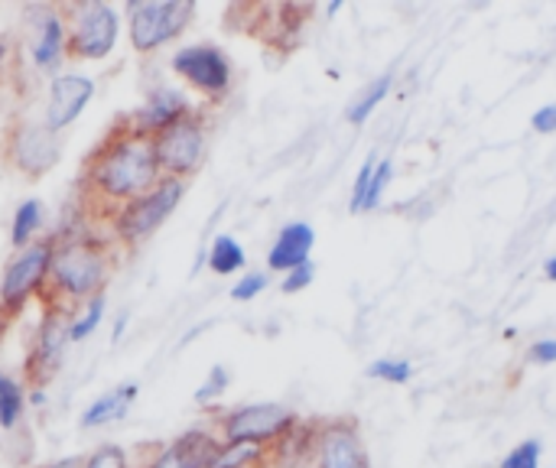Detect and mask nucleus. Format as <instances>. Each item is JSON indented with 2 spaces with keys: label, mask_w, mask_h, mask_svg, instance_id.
<instances>
[{
  "label": "nucleus",
  "mask_w": 556,
  "mask_h": 468,
  "mask_svg": "<svg viewBox=\"0 0 556 468\" xmlns=\"http://www.w3.org/2000/svg\"><path fill=\"white\" fill-rule=\"evenodd\" d=\"M541 453L544 446L538 440H525L521 446H515L498 468H541Z\"/></svg>",
  "instance_id": "obj_27"
},
{
  "label": "nucleus",
  "mask_w": 556,
  "mask_h": 468,
  "mask_svg": "<svg viewBox=\"0 0 556 468\" xmlns=\"http://www.w3.org/2000/svg\"><path fill=\"white\" fill-rule=\"evenodd\" d=\"M195 16L192 0H166V3H130V46L137 52L160 49L176 39L189 20Z\"/></svg>",
  "instance_id": "obj_6"
},
{
  "label": "nucleus",
  "mask_w": 556,
  "mask_h": 468,
  "mask_svg": "<svg viewBox=\"0 0 556 468\" xmlns=\"http://www.w3.org/2000/svg\"><path fill=\"white\" fill-rule=\"evenodd\" d=\"M225 388H228V371H225L222 365H215V368L208 371L205 384L195 391V401H199V404H208V401H215Z\"/></svg>",
  "instance_id": "obj_30"
},
{
  "label": "nucleus",
  "mask_w": 556,
  "mask_h": 468,
  "mask_svg": "<svg viewBox=\"0 0 556 468\" xmlns=\"http://www.w3.org/2000/svg\"><path fill=\"white\" fill-rule=\"evenodd\" d=\"M264 287H267V274H248L244 280H238V283L231 287V300L248 303V300H254L257 293H264Z\"/></svg>",
  "instance_id": "obj_32"
},
{
  "label": "nucleus",
  "mask_w": 556,
  "mask_h": 468,
  "mask_svg": "<svg viewBox=\"0 0 556 468\" xmlns=\"http://www.w3.org/2000/svg\"><path fill=\"white\" fill-rule=\"evenodd\" d=\"M26 20L33 26V62L39 68H55L62 52L68 49L65 23H62L59 10H52L46 3H33V7H26Z\"/></svg>",
  "instance_id": "obj_14"
},
{
  "label": "nucleus",
  "mask_w": 556,
  "mask_h": 468,
  "mask_svg": "<svg viewBox=\"0 0 556 468\" xmlns=\"http://www.w3.org/2000/svg\"><path fill=\"white\" fill-rule=\"evenodd\" d=\"M531 362L534 365H556V339H541L531 345Z\"/></svg>",
  "instance_id": "obj_34"
},
{
  "label": "nucleus",
  "mask_w": 556,
  "mask_h": 468,
  "mask_svg": "<svg viewBox=\"0 0 556 468\" xmlns=\"http://www.w3.org/2000/svg\"><path fill=\"white\" fill-rule=\"evenodd\" d=\"M52 254H55V238H42L23 248L7 264L3 280H0V332L23 313L26 300L42 287L52 267Z\"/></svg>",
  "instance_id": "obj_3"
},
{
  "label": "nucleus",
  "mask_w": 556,
  "mask_h": 468,
  "mask_svg": "<svg viewBox=\"0 0 556 468\" xmlns=\"http://www.w3.org/2000/svg\"><path fill=\"white\" fill-rule=\"evenodd\" d=\"M81 468H127V453L121 446H98L94 453L85 456V466Z\"/></svg>",
  "instance_id": "obj_28"
},
{
  "label": "nucleus",
  "mask_w": 556,
  "mask_h": 468,
  "mask_svg": "<svg viewBox=\"0 0 556 468\" xmlns=\"http://www.w3.org/2000/svg\"><path fill=\"white\" fill-rule=\"evenodd\" d=\"M173 68L205 94H225L231 85V62L218 46H186L173 55Z\"/></svg>",
  "instance_id": "obj_11"
},
{
  "label": "nucleus",
  "mask_w": 556,
  "mask_h": 468,
  "mask_svg": "<svg viewBox=\"0 0 556 468\" xmlns=\"http://www.w3.org/2000/svg\"><path fill=\"white\" fill-rule=\"evenodd\" d=\"M222 443L205 433V430H189L179 440H173L166 450H160V456L147 468H208L215 463Z\"/></svg>",
  "instance_id": "obj_16"
},
{
  "label": "nucleus",
  "mask_w": 556,
  "mask_h": 468,
  "mask_svg": "<svg viewBox=\"0 0 556 468\" xmlns=\"http://www.w3.org/2000/svg\"><path fill=\"white\" fill-rule=\"evenodd\" d=\"M124 326H127V313H124V316L117 319V326H114V342L121 339V332H124Z\"/></svg>",
  "instance_id": "obj_37"
},
{
  "label": "nucleus",
  "mask_w": 556,
  "mask_h": 468,
  "mask_svg": "<svg viewBox=\"0 0 556 468\" xmlns=\"http://www.w3.org/2000/svg\"><path fill=\"white\" fill-rule=\"evenodd\" d=\"M189 111H192V107H189V101H186L182 91H176V88H156V91L147 98V104L127 117V124H130L137 134H143V137H156L163 127L176 124V121L186 117Z\"/></svg>",
  "instance_id": "obj_15"
},
{
  "label": "nucleus",
  "mask_w": 556,
  "mask_h": 468,
  "mask_svg": "<svg viewBox=\"0 0 556 468\" xmlns=\"http://www.w3.org/2000/svg\"><path fill=\"white\" fill-rule=\"evenodd\" d=\"M88 186L114 205H127L147 195L160 182V166L153 156V137L137 134L130 124L127 130H114L88 160L85 173Z\"/></svg>",
  "instance_id": "obj_1"
},
{
  "label": "nucleus",
  "mask_w": 556,
  "mask_h": 468,
  "mask_svg": "<svg viewBox=\"0 0 556 468\" xmlns=\"http://www.w3.org/2000/svg\"><path fill=\"white\" fill-rule=\"evenodd\" d=\"M153 156L163 176L186 179L192 176L205 160V124L195 111L179 117L176 124L163 127L153 137Z\"/></svg>",
  "instance_id": "obj_5"
},
{
  "label": "nucleus",
  "mask_w": 556,
  "mask_h": 468,
  "mask_svg": "<svg viewBox=\"0 0 556 468\" xmlns=\"http://www.w3.org/2000/svg\"><path fill=\"white\" fill-rule=\"evenodd\" d=\"M39 225H42V202H39V199L23 202V205L16 208V215H13V231H10L13 248H16V251L29 248V241H33V235L39 231Z\"/></svg>",
  "instance_id": "obj_19"
},
{
  "label": "nucleus",
  "mask_w": 556,
  "mask_h": 468,
  "mask_svg": "<svg viewBox=\"0 0 556 468\" xmlns=\"http://www.w3.org/2000/svg\"><path fill=\"white\" fill-rule=\"evenodd\" d=\"M267 446H251V443H222L215 463L208 468H257L264 463Z\"/></svg>",
  "instance_id": "obj_21"
},
{
  "label": "nucleus",
  "mask_w": 556,
  "mask_h": 468,
  "mask_svg": "<svg viewBox=\"0 0 556 468\" xmlns=\"http://www.w3.org/2000/svg\"><path fill=\"white\" fill-rule=\"evenodd\" d=\"M316 244V235L306 222H290L287 228H280L270 254H267V267L277 270V274H290L296 270L300 264L309 261V251Z\"/></svg>",
  "instance_id": "obj_17"
},
{
  "label": "nucleus",
  "mask_w": 556,
  "mask_h": 468,
  "mask_svg": "<svg viewBox=\"0 0 556 468\" xmlns=\"http://www.w3.org/2000/svg\"><path fill=\"white\" fill-rule=\"evenodd\" d=\"M108 274H111V254L98 238H68V241H55V254L46 280H52L55 296L78 303V300L101 296Z\"/></svg>",
  "instance_id": "obj_2"
},
{
  "label": "nucleus",
  "mask_w": 556,
  "mask_h": 468,
  "mask_svg": "<svg viewBox=\"0 0 556 468\" xmlns=\"http://www.w3.org/2000/svg\"><path fill=\"white\" fill-rule=\"evenodd\" d=\"M208 267L222 277L235 274L244 267V248L231 238V235H218L212 241V251H208Z\"/></svg>",
  "instance_id": "obj_20"
},
{
  "label": "nucleus",
  "mask_w": 556,
  "mask_h": 468,
  "mask_svg": "<svg viewBox=\"0 0 556 468\" xmlns=\"http://www.w3.org/2000/svg\"><path fill=\"white\" fill-rule=\"evenodd\" d=\"M101 316H104V293H101V296H94V300H88V309H85L78 319H72V326H68V339H72V342H85V339L98 329Z\"/></svg>",
  "instance_id": "obj_26"
},
{
  "label": "nucleus",
  "mask_w": 556,
  "mask_h": 468,
  "mask_svg": "<svg viewBox=\"0 0 556 468\" xmlns=\"http://www.w3.org/2000/svg\"><path fill=\"white\" fill-rule=\"evenodd\" d=\"M137 401V384H121L108 394H101L85 414H81V430H94V427H108L121 417H127L130 404Z\"/></svg>",
  "instance_id": "obj_18"
},
{
  "label": "nucleus",
  "mask_w": 556,
  "mask_h": 468,
  "mask_svg": "<svg viewBox=\"0 0 556 468\" xmlns=\"http://www.w3.org/2000/svg\"><path fill=\"white\" fill-rule=\"evenodd\" d=\"M388 91H391V75L375 78V81L362 91V98H358L355 104H349V121H352L355 127H362V124L378 111V104L388 98Z\"/></svg>",
  "instance_id": "obj_22"
},
{
  "label": "nucleus",
  "mask_w": 556,
  "mask_h": 468,
  "mask_svg": "<svg viewBox=\"0 0 556 468\" xmlns=\"http://www.w3.org/2000/svg\"><path fill=\"white\" fill-rule=\"evenodd\" d=\"M375 166H378V160H375V156H368V160H365V166L358 169L355 186H352V199H349V208H352V212H362L365 195H368V182H371V176H375Z\"/></svg>",
  "instance_id": "obj_29"
},
{
  "label": "nucleus",
  "mask_w": 556,
  "mask_h": 468,
  "mask_svg": "<svg viewBox=\"0 0 556 468\" xmlns=\"http://www.w3.org/2000/svg\"><path fill=\"white\" fill-rule=\"evenodd\" d=\"M85 466V456H68V459H59V463H49V466L39 468H81Z\"/></svg>",
  "instance_id": "obj_35"
},
{
  "label": "nucleus",
  "mask_w": 556,
  "mask_h": 468,
  "mask_svg": "<svg viewBox=\"0 0 556 468\" xmlns=\"http://www.w3.org/2000/svg\"><path fill=\"white\" fill-rule=\"evenodd\" d=\"M531 124H534V130H538V134H556V104H544V107H538V111H534V117H531Z\"/></svg>",
  "instance_id": "obj_33"
},
{
  "label": "nucleus",
  "mask_w": 556,
  "mask_h": 468,
  "mask_svg": "<svg viewBox=\"0 0 556 468\" xmlns=\"http://www.w3.org/2000/svg\"><path fill=\"white\" fill-rule=\"evenodd\" d=\"M313 277H316V267H313V261H306V264H300L296 270L283 274L280 290H283V293H300V290H306V287L313 283Z\"/></svg>",
  "instance_id": "obj_31"
},
{
  "label": "nucleus",
  "mask_w": 556,
  "mask_h": 468,
  "mask_svg": "<svg viewBox=\"0 0 556 468\" xmlns=\"http://www.w3.org/2000/svg\"><path fill=\"white\" fill-rule=\"evenodd\" d=\"M3 153L26 179H42L59 163L62 143H59V134H52L46 124L16 121L7 127Z\"/></svg>",
  "instance_id": "obj_7"
},
{
  "label": "nucleus",
  "mask_w": 556,
  "mask_h": 468,
  "mask_svg": "<svg viewBox=\"0 0 556 468\" xmlns=\"http://www.w3.org/2000/svg\"><path fill=\"white\" fill-rule=\"evenodd\" d=\"M391 179H394V160L384 156V160H378V166H375V176H371V182H368V195H365L362 212H375V208L381 205V195H384V189L391 186Z\"/></svg>",
  "instance_id": "obj_25"
},
{
  "label": "nucleus",
  "mask_w": 556,
  "mask_h": 468,
  "mask_svg": "<svg viewBox=\"0 0 556 468\" xmlns=\"http://www.w3.org/2000/svg\"><path fill=\"white\" fill-rule=\"evenodd\" d=\"M3 59H7V42L0 39V65H3Z\"/></svg>",
  "instance_id": "obj_39"
},
{
  "label": "nucleus",
  "mask_w": 556,
  "mask_h": 468,
  "mask_svg": "<svg viewBox=\"0 0 556 468\" xmlns=\"http://www.w3.org/2000/svg\"><path fill=\"white\" fill-rule=\"evenodd\" d=\"M316 468H371L365 440L352 420H336L319 430Z\"/></svg>",
  "instance_id": "obj_12"
},
{
  "label": "nucleus",
  "mask_w": 556,
  "mask_h": 468,
  "mask_svg": "<svg viewBox=\"0 0 556 468\" xmlns=\"http://www.w3.org/2000/svg\"><path fill=\"white\" fill-rule=\"evenodd\" d=\"M68 316L62 306H49L33 342H29V352H26V384L29 391H42L62 368V358H65V345L72 342L68 339Z\"/></svg>",
  "instance_id": "obj_8"
},
{
  "label": "nucleus",
  "mask_w": 556,
  "mask_h": 468,
  "mask_svg": "<svg viewBox=\"0 0 556 468\" xmlns=\"http://www.w3.org/2000/svg\"><path fill=\"white\" fill-rule=\"evenodd\" d=\"M29 401L39 407V404H46V394H42V391H33V394H29Z\"/></svg>",
  "instance_id": "obj_38"
},
{
  "label": "nucleus",
  "mask_w": 556,
  "mask_h": 468,
  "mask_svg": "<svg viewBox=\"0 0 556 468\" xmlns=\"http://www.w3.org/2000/svg\"><path fill=\"white\" fill-rule=\"evenodd\" d=\"M20 414H23V388L10 375L0 371V427L13 430Z\"/></svg>",
  "instance_id": "obj_23"
},
{
  "label": "nucleus",
  "mask_w": 556,
  "mask_h": 468,
  "mask_svg": "<svg viewBox=\"0 0 556 468\" xmlns=\"http://www.w3.org/2000/svg\"><path fill=\"white\" fill-rule=\"evenodd\" d=\"M296 427V414H290L280 404H248L231 410L222 420L225 443H251V446H270L280 443Z\"/></svg>",
  "instance_id": "obj_9"
},
{
  "label": "nucleus",
  "mask_w": 556,
  "mask_h": 468,
  "mask_svg": "<svg viewBox=\"0 0 556 468\" xmlns=\"http://www.w3.org/2000/svg\"><path fill=\"white\" fill-rule=\"evenodd\" d=\"M368 378H378L384 384H407L414 378V365L404 358H378L368 365Z\"/></svg>",
  "instance_id": "obj_24"
},
{
  "label": "nucleus",
  "mask_w": 556,
  "mask_h": 468,
  "mask_svg": "<svg viewBox=\"0 0 556 468\" xmlns=\"http://www.w3.org/2000/svg\"><path fill=\"white\" fill-rule=\"evenodd\" d=\"M186 195V179H169L163 176L147 195L127 202L124 208L114 212V231L117 238L127 244V248H137L143 244L182 202Z\"/></svg>",
  "instance_id": "obj_4"
},
{
  "label": "nucleus",
  "mask_w": 556,
  "mask_h": 468,
  "mask_svg": "<svg viewBox=\"0 0 556 468\" xmlns=\"http://www.w3.org/2000/svg\"><path fill=\"white\" fill-rule=\"evenodd\" d=\"M544 274H547V280H556V254L544 264Z\"/></svg>",
  "instance_id": "obj_36"
},
{
  "label": "nucleus",
  "mask_w": 556,
  "mask_h": 468,
  "mask_svg": "<svg viewBox=\"0 0 556 468\" xmlns=\"http://www.w3.org/2000/svg\"><path fill=\"white\" fill-rule=\"evenodd\" d=\"M117 42V13L108 3H75L68 23V52L75 59H104Z\"/></svg>",
  "instance_id": "obj_10"
},
{
  "label": "nucleus",
  "mask_w": 556,
  "mask_h": 468,
  "mask_svg": "<svg viewBox=\"0 0 556 468\" xmlns=\"http://www.w3.org/2000/svg\"><path fill=\"white\" fill-rule=\"evenodd\" d=\"M91 94H94L91 78H85V75H55L52 85H49V104H46V121L42 124L52 134L65 130L85 111Z\"/></svg>",
  "instance_id": "obj_13"
}]
</instances>
